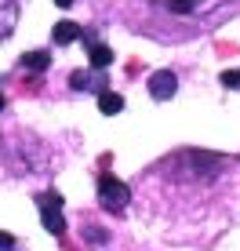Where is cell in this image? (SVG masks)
<instances>
[{
  "label": "cell",
  "instance_id": "cell-1",
  "mask_svg": "<svg viewBox=\"0 0 240 251\" xmlns=\"http://www.w3.org/2000/svg\"><path fill=\"white\" fill-rule=\"evenodd\" d=\"M127 201H131V193H127V186L120 182V178H113V175H102L98 178V204L106 207V211L120 215L127 207Z\"/></svg>",
  "mask_w": 240,
  "mask_h": 251
},
{
  "label": "cell",
  "instance_id": "cell-2",
  "mask_svg": "<svg viewBox=\"0 0 240 251\" xmlns=\"http://www.w3.org/2000/svg\"><path fill=\"white\" fill-rule=\"evenodd\" d=\"M37 204H40V222H44V229L55 233V237H62V233H66L62 197H58V193H37Z\"/></svg>",
  "mask_w": 240,
  "mask_h": 251
},
{
  "label": "cell",
  "instance_id": "cell-3",
  "mask_svg": "<svg viewBox=\"0 0 240 251\" xmlns=\"http://www.w3.org/2000/svg\"><path fill=\"white\" fill-rule=\"evenodd\" d=\"M149 4H157L160 11H168V15H186V19H193V15L215 11V7H222L226 0H149Z\"/></svg>",
  "mask_w": 240,
  "mask_h": 251
},
{
  "label": "cell",
  "instance_id": "cell-4",
  "mask_svg": "<svg viewBox=\"0 0 240 251\" xmlns=\"http://www.w3.org/2000/svg\"><path fill=\"white\" fill-rule=\"evenodd\" d=\"M175 91H178V76L171 73V69H160V73L149 76V95H153L157 102H168Z\"/></svg>",
  "mask_w": 240,
  "mask_h": 251
},
{
  "label": "cell",
  "instance_id": "cell-5",
  "mask_svg": "<svg viewBox=\"0 0 240 251\" xmlns=\"http://www.w3.org/2000/svg\"><path fill=\"white\" fill-rule=\"evenodd\" d=\"M70 88L73 91H106V76L98 73H84V69H76V73H70Z\"/></svg>",
  "mask_w": 240,
  "mask_h": 251
},
{
  "label": "cell",
  "instance_id": "cell-6",
  "mask_svg": "<svg viewBox=\"0 0 240 251\" xmlns=\"http://www.w3.org/2000/svg\"><path fill=\"white\" fill-rule=\"evenodd\" d=\"M15 19H19V7H15V0H0V40H4L7 33L15 29Z\"/></svg>",
  "mask_w": 240,
  "mask_h": 251
},
{
  "label": "cell",
  "instance_id": "cell-7",
  "mask_svg": "<svg viewBox=\"0 0 240 251\" xmlns=\"http://www.w3.org/2000/svg\"><path fill=\"white\" fill-rule=\"evenodd\" d=\"M51 66V51H29V55H22V69H29V73H48Z\"/></svg>",
  "mask_w": 240,
  "mask_h": 251
},
{
  "label": "cell",
  "instance_id": "cell-8",
  "mask_svg": "<svg viewBox=\"0 0 240 251\" xmlns=\"http://www.w3.org/2000/svg\"><path fill=\"white\" fill-rule=\"evenodd\" d=\"M80 37H84V29L76 22H70V19L55 25V44H73V40H80Z\"/></svg>",
  "mask_w": 240,
  "mask_h": 251
},
{
  "label": "cell",
  "instance_id": "cell-9",
  "mask_svg": "<svg viewBox=\"0 0 240 251\" xmlns=\"http://www.w3.org/2000/svg\"><path fill=\"white\" fill-rule=\"evenodd\" d=\"M98 109L106 117H117L120 109H124V95H117V91H98Z\"/></svg>",
  "mask_w": 240,
  "mask_h": 251
},
{
  "label": "cell",
  "instance_id": "cell-10",
  "mask_svg": "<svg viewBox=\"0 0 240 251\" xmlns=\"http://www.w3.org/2000/svg\"><path fill=\"white\" fill-rule=\"evenodd\" d=\"M88 58H91V69H106L109 62H113V48H106V44H95L88 51Z\"/></svg>",
  "mask_w": 240,
  "mask_h": 251
},
{
  "label": "cell",
  "instance_id": "cell-11",
  "mask_svg": "<svg viewBox=\"0 0 240 251\" xmlns=\"http://www.w3.org/2000/svg\"><path fill=\"white\" fill-rule=\"evenodd\" d=\"M84 237H88L91 244H106L109 233H106V229H98V226H84Z\"/></svg>",
  "mask_w": 240,
  "mask_h": 251
},
{
  "label": "cell",
  "instance_id": "cell-12",
  "mask_svg": "<svg viewBox=\"0 0 240 251\" xmlns=\"http://www.w3.org/2000/svg\"><path fill=\"white\" fill-rule=\"evenodd\" d=\"M0 251H19V240H15L11 233H4V229H0Z\"/></svg>",
  "mask_w": 240,
  "mask_h": 251
},
{
  "label": "cell",
  "instance_id": "cell-13",
  "mask_svg": "<svg viewBox=\"0 0 240 251\" xmlns=\"http://www.w3.org/2000/svg\"><path fill=\"white\" fill-rule=\"evenodd\" d=\"M55 4H58V7H73V0H55Z\"/></svg>",
  "mask_w": 240,
  "mask_h": 251
},
{
  "label": "cell",
  "instance_id": "cell-14",
  "mask_svg": "<svg viewBox=\"0 0 240 251\" xmlns=\"http://www.w3.org/2000/svg\"><path fill=\"white\" fill-rule=\"evenodd\" d=\"M0 109H4V95H0Z\"/></svg>",
  "mask_w": 240,
  "mask_h": 251
},
{
  "label": "cell",
  "instance_id": "cell-15",
  "mask_svg": "<svg viewBox=\"0 0 240 251\" xmlns=\"http://www.w3.org/2000/svg\"><path fill=\"white\" fill-rule=\"evenodd\" d=\"M237 80H240V69H237Z\"/></svg>",
  "mask_w": 240,
  "mask_h": 251
}]
</instances>
